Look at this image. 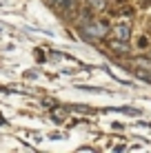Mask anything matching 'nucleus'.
Returning <instances> with one entry per match:
<instances>
[{
  "instance_id": "1",
  "label": "nucleus",
  "mask_w": 151,
  "mask_h": 153,
  "mask_svg": "<svg viewBox=\"0 0 151 153\" xmlns=\"http://www.w3.org/2000/svg\"><path fill=\"white\" fill-rule=\"evenodd\" d=\"M80 29H82V33H85L87 38H93V40H100L109 33V27L102 25V22H98V20H85V22L80 25Z\"/></svg>"
},
{
  "instance_id": "2",
  "label": "nucleus",
  "mask_w": 151,
  "mask_h": 153,
  "mask_svg": "<svg viewBox=\"0 0 151 153\" xmlns=\"http://www.w3.org/2000/svg\"><path fill=\"white\" fill-rule=\"evenodd\" d=\"M109 33L118 42H129V38H131V27H129V25H113V27L109 29Z\"/></svg>"
},
{
  "instance_id": "3",
  "label": "nucleus",
  "mask_w": 151,
  "mask_h": 153,
  "mask_svg": "<svg viewBox=\"0 0 151 153\" xmlns=\"http://www.w3.org/2000/svg\"><path fill=\"white\" fill-rule=\"evenodd\" d=\"M89 7L100 11V9H107V0H89Z\"/></svg>"
}]
</instances>
